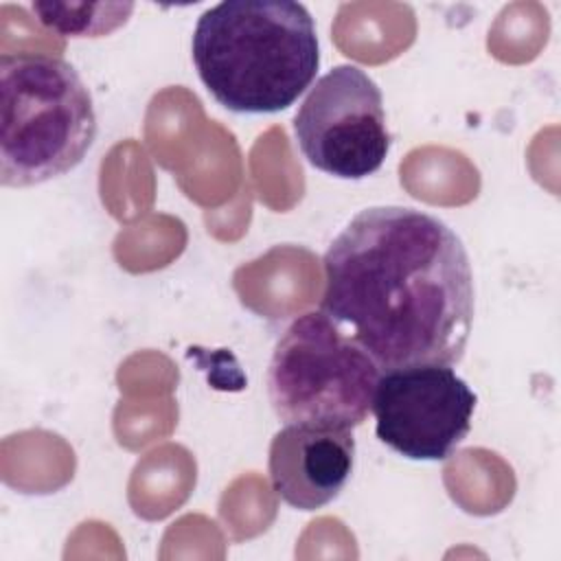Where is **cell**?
<instances>
[{
    "instance_id": "obj_1",
    "label": "cell",
    "mask_w": 561,
    "mask_h": 561,
    "mask_svg": "<svg viewBox=\"0 0 561 561\" xmlns=\"http://www.w3.org/2000/svg\"><path fill=\"white\" fill-rule=\"evenodd\" d=\"M322 309L381 370L462 359L476 309L460 237L408 206L359 210L324 254Z\"/></svg>"
},
{
    "instance_id": "obj_2",
    "label": "cell",
    "mask_w": 561,
    "mask_h": 561,
    "mask_svg": "<svg viewBox=\"0 0 561 561\" xmlns=\"http://www.w3.org/2000/svg\"><path fill=\"white\" fill-rule=\"evenodd\" d=\"M191 50L206 90L237 114L287 110L320 66L313 18L289 0H228L206 9Z\"/></svg>"
},
{
    "instance_id": "obj_3",
    "label": "cell",
    "mask_w": 561,
    "mask_h": 561,
    "mask_svg": "<svg viewBox=\"0 0 561 561\" xmlns=\"http://www.w3.org/2000/svg\"><path fill=\"white\" fill-rule=\"evenodd\" d=\"M96 138L88 85L66 59L0 57V182L24 188L72 171Z\"/></svg>"
},
{
    "instance_id": "obj_4",
    "label": "cell",
    "mask_w": 561,
    "mask_h": 561,
    "mask_svg": "<svg viewBox=\"0 0 561 561\" xmlns=\"http://www.w3.org/2000/svg\"><path fill=\"white\" fill-rule=\"evenodd\" d=\"M381 368L324 311L298 316L267 368L270 403L294 425L353 430L373 412Z\"/></svg>"
},
{
    "instance_id": "obj_5",
    "label": "cell",
    "mask_w": 561,
    "mask_h": 561,
    "mask_svg": "<svg viewBox=\"0 0 561 561\" xmlns=\"http://www.w3.org/2000/svg\"><path fill=\"white\" fill-rule=\"evenodd\" d=\"M294 134L318 171L342 180L373 175L390 151L379 85L357 66H335L298 107Z\"/></svg>"
},
{
    "instance_id": "obj_6",
    "label": "cell",
    "mask_w": 561,
    "mask_h": 561,
    "mask_svg": "<svg viewBox=\"0 0 561 561\" xmlns=\"http://www.w3.org/2000/svg\"><path fill=\"white\" fill-rule=\"evenodd\" d=\"M478 397L451 366L383 370L373 397L377 438L410 460H445L467 438Z\"/></svg>"
},
{
    "instance_id": "obj_7",
    "label": "cell",
    "mask_w": 561,
    "mask_h": 561,
    "mask_svg": "<svg viewBox=\"0 0 561 561\" xmlns=\"http://www.w3.org/2000/svg\"><path fill=\"white\" fill-rule=\"evenodd\" d=\"M353 462V430L287 423L270 445L272 489L298 511H318L342 493Z\"/></svg>"
},
{
    "instance_id": "obj_8",
    "label": "cell",
    "mask_w": 561,
    "mask_h": 561,
    "mask_svg": "<svg viewBox=\"0 0 561 561\" xmlns=\"http://www.w3.org/2000/svg\"><path fill=\"white\" fill-rule=\"evenodd\" d=\"M31 11L37 20L66 37H99L123 26L134 11L131 2L116 4H61V2H33Z\"/></svg>"
}]
</instances>
